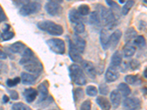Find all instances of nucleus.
Segmentation results:
<instances>
[{
  "label": "nucleus",
  "mask_w": 147,
  "mask_h": 110,
  "mask_svg": "<svg viewBox=\"0 0 147 110\" xmlns=\"http://www.w3.org/2000/svg\"><path fill=\"white\" fill-rule=\"evenodd\" d=\"M69 57L72 61L75 62H82L83 61L81 54L74 46L71 40L69 41Z\"/></svg>",
  "instance_id": "9b49d317"
},
{
  "label": "nucleus",
  "mask_w": 147,
  "mask_h": 110,
  "mask_svg": "<svg viewBox=\"0 0 147 110\" xmlns=\"http://www.w3.org/2000/svg\"><path fill=\"white\" fill-rule=\"evenodd\" d=\"M122 32L120 30H116L112 35L110 36V47L113 49L117 46L119 40L121 38Z\"/></svg>",
  "instance_id": "ddd939ff"
},
{
  "label": "nucleus",
  "mask_w": 147,
  "mask_h": 110,
  "mask_svg": "<svg viewBox=\"0 0 147 110\" xmlns=\"http://www.w3.org/2000/svg\"><path fill=\"white\" fill-rule=\"evenodd\" d=\"M123 105L128 110H138L140 108V101L137 98H128L124 101Z\"/></svg>",
  "instance_id": "1a4fd4ad"
},
{
  "label": "nucleus",
  "mask_w": 147,
  "mask_h": 110,
  "mask_svg": "<svg viewBox=\"0 0 147 110\" xmlns=\"http://www.w3.org/2000/svg\"><path fill=\"white\" fill-rule=\"evenodd\" d=\"M10 97H11L12 99L13 100H17L18 99V94L16 91L15 90H12L10 92Z\"/></svg>",
  "instance_id": "a19ab883"
},
{
  "label": "nucleus",
  "mask_w": 147,
  "mask_h": 110,
  "mask_svg": "<svg viewBox=\"0 0 147 110\" xmlns=\"http://www.w3.org/2000/svg\"><path fill=\"white\" fill-rule=\"evenodd\" d=\"M122 62V55L119 51H116L114 52L111 57V62H110V67L116 68L117 67L120 66Z\"/></svg>",
  "instance_id": "dca6fc26"
},
{
  "label": "nucleus",
  "mask_w": 147,
  "mask_h": 110,
  "mask_svg": "<svg viewBox=\"0 0 147 110\" xmlns=\"http://www.w3.org/2000/svg\"><path fill=\"white\" fill-rule=\"evenodd\" d=\"M137 37V32L133 27H129L125 32V40L127 42H130L133 40Z\"/></svg>",
  "instance_id": "393cba45"
},
{
  "label": "nucleus",
  "mask_w": 147,
  "mask_h": 110,
  "mask_svg": "<svg viewBox=\"0 0 147 110\" xmlns=\"http://www.w3.org/2000/svg\"><path fill=\"white\" fill-rule=\"evenodd\" d=\"M6 58H7V54L0 50V60H5Z\"/></svg>",
  "instance_id": "79ce46f5"
},
{
  "label": "nucleus",
  "mask_w": 147,
  "mask_h": 110,
  "mask_svg": "<svg viewBox=\"0 0 147 110\" xmlns=\"http://www.w3.org/2000/svg\"><path fill=\"white\" fill-rule=\"evenodd\" d=\"M24 96L28 103H32L38 96V91L33 88L26 89L24 92Z\"/></svg>",
  "instance_id": "2eb2a0df"
},
{
  "label": "nucleus",
  "mask_w": 147,
  "mask_h": 110,
  "mask_svg": "<svg viewBox=\"0 0 147 110\" xmlns=\"http://www.w3.org/2000/svg\"><path fill=\"white\" fill-rule=\"evenodd\" d=\"M0 73H1V68H0Z\"/></svg>",
  "instance_id": "de8ad7c7"
},
{
  "label": "nucleus",
  "mask_w": 147,
  "mask_h": 110,
  "mask_svg": "<svg viewBox=\"0 0 147 110\" xmlns=\"http://www.w3.org/2000/svg\"><path fill=\"white\" fill-rule=\"evenodd\" d=\"M40 7H41V5L38 2H27L22 5L19 12L21 15L23 16H27V15L36 13L37 12H38L40 10Z\"/></svg>",
  "instance_id": "423d86ee"
},
{
  "label": "nucleus",
  "mask_w": 147,
  "mask_h": 110,
  "mask_svg": "<svg viewBox=\"0 0 147 110\" xmlns=\"http://www.w3.org/2000/svg\"><path fill=\"white\" fill-rule=\"evenodd\" d=\"M50 110H57V109H50Z\"/></svg>",
  "instance_id": "49530a36"
},
{
  "label": "nucleus",
  "mask_w": 147,
  "mask_h": 110,
  "mask_svg": "<svg viewBox=\"0 0 147 110\" xmlns=\"http://www.w3.org/2000/svg\"><path fill=\"white\" fill-rule=\"evenodd\" d=\"M119 78V73L116 69L113 68H108L105 73V79L107 82H113L116 81Z\"/></svg>",
  "instance_id": "4468645a"
},
{
  "label": "nucleus",
  "mask_w": 147,
  "mask_h": 110,
  "mask_svg": "<svg viewBox=\"0 0 147 110\" xmlns=\"http://www.w3.org/2000/svg\"><path fill=\"white\" fill-rule=\"evenodd\" d=\"M21 80L24 85H32L35 83L36 78L30 73H22L21 75Z\"/></svg>",
  "instance_id": "aec40b11"
},
{
  "label": "nucleus",
  "mask_w": 147,
  "mask_h": 110,
  "mask_svg": "<svg viewBox=\"0 0 147 110\" xmlns=\"http://www.w3.org/2000/svg\"><path fill=\"white\" fill-rule=\"evenodd\" d=\"M124 79H125V82L127 84L132 85H140V82H141L140 78H139L138 75H127L126 76Z\"/></svg>",
  "instance_id": "5701e85b"
},
{
  "label": "nucleus",
  "mask_w": 147,
  "mask_h": 110,
  "mask_svg": "<svg viewBox=\"0 0 147 110\" xmlns=\"http://www.w3.org/2000/svg\"><path fill=\"white\" fill-rule=\"evenodd\" d=\"M136 49L135 46L130 45V44H127L123 49V53H124L125 57H130L136 53Z\"/></svg>",
  "instance_id": "a878e982"
},
{
  "label": "nucleus",
  "mask_w": 147,
  "mask_h": 110,
  "mask_svg": "<svg viewBox=\"0 0 147 110\" xmlns=\"http://www.w3.org/2000/svg\"><path fill=\"white\" fill-rule=\"evenodd\" d=\"M12 110H32L23 103H16L12 107Z\"/></svg>",
  "instance_id": "2f4dec72"
},
{
  "label": "nucleus",
  "mask_w": 147,
  "mask_h": 110,
  "mask_svg": "<svg viewBox=\"0 0 147 110\" xmlns=\"http://www.w3.org/2000/svg\"><path fill=\"white\" fill-rule=\"evenodd\" d=\"M37 27L42 31L47 32L52 35H60L63 33V28L62 26L51 21H39L37 23Z\"/></svg>",
  "instance_id": "f03ea898"
},
{
  "label": "nucleus",
  "mask_w": 147,
  "mask_h": 110,
  "mask_svg": "<svg viewBox=\"0 0 147 110\" xmlns=\"http://www.w3.org/2000/svg\"><path fill=\"white\" fill-rule=\"evenodd\" d=\"M14 32H10V31H7V32H5L2 33V38L3 39V40H11L14 37Z\"/></svg>",
  "instance_id": "c9c22d12"
},
{
  "label": "nucleus",
  "mask_w": 147,
  "mask_h": 110,
  "mask_svg": "<svg viewBox=\"0 0 147 110\" xmlns=\"http://www.w3.org/2000/svg\"><path fill=\"white\" fill-rule=\"evenodd\" d=\"M90 23L93 25H99L101 23V18L99 13L96 11L92 12L90 15Z\"/></svg>",
  "instance_id": "bb28decb"
},
{
  "label": "nucleus",
  "mask_w": 147,
  "mask_h": 110,
  "mask_svg": "<svg viewBox=\"0 0 147 110\" xmlns=\"http://www.w3.org/2000/svg\"><path fill=\"white\" fill-rule=\"evenodd\" d=\"M5 20H7V17H6V15H5L2 7L0 6V22L4 21Z\"/></svg>",
  "instance_id": "ea45409f"
},
{
  "label": "nucleus",
  "mask_w": 147,
  "mask_h": 110,
  "mask_svg": "<svg viewBox=\"0 0 147 110\" xmlns=\"http://www.w3.org/2000/svg\"><path fill=\"white\" fill-rule=\"evenodd\" d=\"M134 4H135V2L134 1H128L125 3V5L123 6L121 10V13L123 15H127L128 14V13L129 12V10L132 9V7H133Z\"/></svg>",
  "instance_id": "c756f323"
},
{
  "label": "nucleus",
  "mask_w": 147,
  "mask_h": 110,
  "mask_svg": "<svg viewBox=\"0 0 147 110\" xmlns=\"http://www.w3.org/2000/svg\"><path fill=\"white\" fill-rule=\"evenodd\" d=\"M80 110H91V102L89 100H86L82 103Z\"/></svg>",
  "instance_id": "4c0bfd02"
},
{
  "label": "nucleus",
  "mask_w": 147,
  "mask_h": 110,
  "mask_svg": "<svg viewBox=\"0 0 147 110\" xmlns=\"http://www.w3.org/2000/svg\"><path fill=\"white\" fill-rule=\"evenodd\" d=\"M21 82V78L20 77H16L15 78H10V79H7V85L10 87H13L16 85H18L19 82Z\"/></svg>",
  "instance_id": "f704fd0d"
},
{
  "label": "nucleus",
  "mask_w": 147,
  "mask_h": 110,
  "mask_svg": "<svg viewBox=\"0 0 147 110\" xmlns=\"http://www.w3.org/2000/svg\"><path fill=\"white\" fill-rule=\"evenodd\" d=\"M99 90L102 95H107L109 93V87L105 84H102L99 86Z\"/></svg>",
  "instance_id": "58836bf2"
},
{
  "label": "nucleus",
  "mask_w": 147,
  "mask_h": 110,
  "mask_svg": "<svg viewBox=\"0 0 147 110\" xmlns=\"http://www.w3.org/2000/svg\"><path fill=\"white\" fill-rule=\"evenodd\" d=\"M140 66V62L136 60H132V61L129 62V67L131 70H136Z\"/></svg>",
  "instance_id": "e433bc0d"
},
{
  "label": "nucleus",
  "mask_w": 147,
  "mask_h": 110,
  "mask_svg": "<svg viewBox=\"0 0 147 110\" xmlns=\"http://www.w3.org/2000/svg\"><path fill=\"white\" fill-rule=\"evenodd\" d=\"M118 90L120 93L121 95L123 96L127 97L131 94V90L128 85L125 83H121L118 86Z\"/></svg>",
  "instance_id": "b1692460"
},
{
  "label": "nucleus",
  "mask_w": 147,
  "mask_h": 110,
  "mask_svg": "<svg viewBox=\"0 0 147 110\" xmlns=\"http://www.w3.org/2000/svg\"><path fill=\"white\" fill-rule=\"evenodd\" d=\"M74 30L77 34H81L85 31V25L82 21L77 22V23H73Z\"/></svg>",
  "instance_id": "c85d7f7f"
},
{
  "label": "nucleus",
  "mask_w": 147,
  "mask_h": 110,
  "mask_svg": "<svg viewBox=\"0 0 147 110\" xmlns=\"http://www.w3.org/2000/svg\"><path fill=\"white\" fill-rule=\"evenodd\" d=\"M45 9L51 15H58L63 12V7L60 6V4L53 1L47 2L45 5Z\"/></svg>",
  "instance_id": "0eeeda50"
},
{
  "label": "nucleus",
  "mask_w": 147,
  "mask_h": 110,
  "mask_svg": "<svg viewBox=\"0 0 147 110\" xmlns=\"http://www.w3.org/2000/svg\"><path fill=\"white\" fill-rule=\"evenodd\" d=\"M77 12L80 15H87L90 13V7L88 5H81L79 6Z\"/></svg>",
  "instance_id": "7c9ffc66"
},
{
  "label": "nucleus",
  "mask_w": 147,
  "mask_h": 110,
  "mask_svg": "<svg viewBox=\"0 0 147 110\" xmlns=\"http://www.w3.org/2000/svg\"><path fill=\"white\" fill-rule=\"evenodd\" d=\"M69 20H70V21L72 23H77V22L82 21V17H81V15L79 14L77 10H75V9H72V10L69 12Z\"/></svg>",
  "instance_id": "4be33fe9"
},
{
  "label": "nucleus",
  "mask_w": 147,
  "mask_h": 110,
  "mask_svg": "<svg viewBox=\"0 0 147 110\" xmlns=\"http://www.w3.org/2000/svg\"><path fill=\"white\" fill-rule=\"evenodd\" d=\"M86 93L89 96H95L98 93V90L95 86L90 85V86H88L87 88H86Z\"/></svg>",
  "instance_id": "72a5a7b5"
},
{
  "label": "nucleus",
  "mask_w": 147,
  "mask_h": 110,
  "mask_svg": "<svg viewBox=\"0 0 147 110\" xmlns=\"http://www.w3.org/2000/svg\"><path fill=\"white\" fill-rule=\"evenodd\" d=\"M47 44L50 50L57 54H63L65 52V45L60 38H51L47 40Z\"/></svg>",
  "instance_id": "39448f33"
},
{
  "label": "nucleus",
  "mask_w": 147,
  "mask_h": 110,
  "mask_svg": "<svg viewBox=\"0 0 147 110\" xmlns=\"http://www.w3.org/2000/svg\"><path fill=\"white\" fill-rule=\"evenodd\" d=\"M145 78H146V68L145 69Z\"/></svg>",
  "instance_id": "c03bdc74"
},
{
  "label": "nucleus",
  "mask_w": 147,
  "mask_h": 110,
  "mask_svg": "<svg viewBox=\"0 0 147 110\" xmlns=\"http://www.w3.org/2000/svg\"><path fill=\"white\" fill-rule=\"evenodd\" d=\"M83 97V90L81 88H77L74 93V99L76 102L79 101Z\"/></svg>",
  "instance_id": "473e14b6"
},
{
  "label": "nucleus",
  "mask_w": 147,
  "mask_h": 110,
  "mask_svg": "<svg viewBox=\"0 0 147 110\" xmlns=\"http://www.w3.org/2000/svg\"><path fill=\"white\" fill-rule=\"evenodd\" d=\"M26 48H27V46H26L22 42L18 41L10 46V50L13 53H19L21 54Z\"/></svg>",
  "instance_id": "412c9836"
},
{
  "label": "nucleus",
  "mask_w": 147,
  "mask_h": 110,
  "mask_svg": "<svg viewBox=\"0 0 147 110\" xmlns=\"http://www.w3.org/2000/svg\"><path fill=\"white\" fill-rule=\"evenodd\" d=\"M100 18H102L104 23L109 30H112L116 25V21L113 12L110 9L102 7L100 10Z\"/></svg>",
  "instance_id": "20e7f679"
},
{
  "label": "nucleus",
  "mask_w": 147,
  "mask_h": 110,
  "mask_svg": "<svg viewBox=\"0 0 147 110\" xmlns=\"http://www.w3.org/2000/svg\"><path fill=\"white\" fill-rule=\"evenodd\" d=\"M38 89L39 93V101H44L47 99V97H48L49 94L47 86L44 84V82H43V83H41L39 85Z\"/></svg>",
  "instance_id": "a211bd4d"
},
{
  "label": "nucleus",
  "mask_w": 147,
  "mask_h": 110,
  "mask_svg": "<svg viewBox=\"0 0 147 110\" xmlns=\"http://www.w3.org/2000/svg\"><path fill=\"white\" fill-rule=\"evenodd\" d=\"M69 73L71 80L77 85H85L86 84V78L84 72L77 65L73 64L69 67Z\"/></svg>",
  "instance_id": "7ed1b4c3"
},
{
  "label": "nucleus",
  "mask_w": 147,
  "mask_h": 110,
  "mask_svg": "<svg viewBox=\"0 0 147 110\" xmlns=\"http://www.w3.org/2000/svg\"><path fill=\"white\" fill-rule=\"evenodd\" d=\"M19 63L24 65V68L27 71L34 74H39L43 70V65L41 62L35 56L29 58H22Z\"/></svg>",
  "instance_id": "f257e3e1"
},
{
  "label": "nucleus",
  "mask_w": 147,
  "mask_h": 110,
  "mask_svg": "<svg viewBox=\"0 0 147 110\" xmlns=\"http://www.w3.org/2000/svg\"><path fill=\"white\" fill-rule=\"evenodd\" d=\"M81 63H82V68L83 70L82 71L85 72L90 78L94 79L96 76V71L94 64L87 60H83Z\"/></svg>",
  "instance_id": "6e6552de"
},
{
  "label": "nucleus",
  "mask_w": 147,
  "mask_h": 110,
  "mask_svg": "<svg viewBox=\"0 0 147 110\" xmlns=\"http://www.w3.org/2000/svg\"><path fill=\"white\" fill-rule=\"evenodd\" d=\"M73 46L77 48V50L80 52V53L82 54L84 52V50L85 48V46H86V43H85V40L82 38L80 36H79L78 35L75 34L72 37V40H71Z\"/></svg>",
  "instance_id": "9d476101"
},
{
  "label": "nucleus",
  "mask_w": 147,
  "mask_h": 110,
  "mask_svg": "<svg viewBox=\"0 0 147 110\" xmlns=\"http://www.w3.org/2000/svg\"><path fill=\"white\" fill-rule=\"evenodd\" d=\"M96 103L97 104L101 107V109L103 110H110L111 108V105H110V101L108 99L103 96H99L97 97L96 99Z\"/></svg>",
  "instance_id": "6ab92c4d"
},
{
  "label": "nucleus",
  "mask_w": 147,
  "mask_h": 110,
  "mask_svg": "<svg viewBox=\"0 0 147 110\" xmlns=\"http://www.w3.org/2000/svg\"><path fill=\"white\" fill-rule=\"evenodd\" d=\"M133 41L134 44L139 48H143L146 45V40L144 37L142 35H139V36L136 37V38L133 40Z\"/></svg>",
  "instance_id": "cd10ccee"
},
{
  "label": "nucleus",
  "mask_w": 147,
  "mask_h": 110,
  "mask_svg": "<svg viewBox=\"0 0 147 110\" xmlns=\"http://www.w3.org/2000/svg\"><path fill=\"white\" fill-rule=\"evenodd\" d=\"M3 101H4V102H5V103H7V102L9 101V97H7V95H5L3 96Z\"/></svg>",
  "instance_id": "37998d69"
},
{
  "label": "nucleus",
  "mask_w": 147,
  "mask_h": 110,
  "mask_svg": "<svg viewBox=\"0 0 147 110\" xmlns=\"http://www.w3.org/2000/svg\"><path fill=\"white\" fill-rule=\"evenodd\" d=\"M1 38H2V35L0 34V40H1Z\"/></svg>",
  "instance_id": "a18cd8bd"
},
{
  "label": "nucleus",
  "mask_w": 147,
  "mask_h": 110,
  "mask_svg": "<svg viewBox=\"0 0 147 110\" xmlns=\"http://www.w3.org/2000/svg\"><path fill=\"white\" fill-rule=\"evenodd\" d=\"M100 42L104 50H107L110 47V35H109L107 30L105 29L101 30Z\"/></svg>",
  "instance_id": "f8f14e48"
},
{
  "label": "nucleus",
  "mask_w": 147,
  "mask_h": 110,
  "mask_svg": "<svg viewBox=\"0 0 147 110\" xmlns=\"http://www.w3.org/2000/svg\"><path fill=\"white\" fill-rule=\"evenodd\" d=\"M121 100V95L119 90H115L112 91V93H110V101L114 108H117L120 105Z\"/></svg>",
  "instance_id": "f3484780"
}]
</instances>
